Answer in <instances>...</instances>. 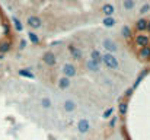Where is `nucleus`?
<instances>
[{
    "mask_svg": "<svg viewBox=\"0 0 150 140\" xmlns=\"http://www.w3.org/2000/svg\"><path fill=\"white\" fill-rule=\"evenodd\" d=\"M91 60H92V61H95V63H96V64H102V54H100L99 51H98V50H93V51H92V54H91Z\"/></svg>",
    "mask_w": 150,
    "mask_h": 140,
    "instance_id": "nucleus-12",
    "label": "nucleus"
},
{
    "mask_svg": "<svg viewBox=\"0 0 150 140\" xmlns=\"http://www.w3.org/2000/svg\"><path fill=\"white\" fill-rule=\"evenodd\" d=\"M40 104H41V107H42V108H45V109L51 108V105H52V102H51L50 98H42V99L40 101Z\"/></svg>",
    "mask_w": 150,
    "mask_h": 140,
    "instance_id": "nucleus-21",
    "label": "nucleus"
},
{
    "mask_svg": "<svg viewBox=\"0 0 150 140\" xmlns=\"http://www.w3.org/2000/svg\"><path fill=\"white\" fill-rule=\"evenodd\" d=\"M26 23H28L29 28H32V29H38V28L42 26V21H41V18H38V16H29L28 21H26Z\"/></svg>",
    "mask_w": 150,
    "mask_h": 140,
    "instance_id": "nucleus-5",
    "label": "nucleus"
},
{
    "mask_svg": "<svg viewBox=\"0 0 150 140\" xmlns=\"http://www.w3.org/2000/svg\"><path fill=\"white\" fill-rule=\"evenodd\" d=\"M147 31H150V21L147 22Z\"/></svg>",
    "mask_w": 150,
    "mask_h": 140,
    "instance_id": "nucleus-30",
    "label": "nucleus"
},
{
    "mask_svg": "<svg viewBox=\"0 0 150 140\" xmlns=\"http://www.w3.org/2000/svg\"><path fill=\"white\" fill-rule=\"evenodd\" d=\"M28 38H29V41H31L32 44H38V43H40V38H38V35H37L35 32H29V34H28Z\"/></svg>",
    "mask_w": 150,
    "mask_h": 140,
    "instance_id": "nucleus-22",
    "label": "nucleus"
},
{
    "mask_svg": "<svg viewBox=\"0 0 150 140\" xmlns=\"http://www.w3.org/2000/svg\"><path fill=\"white\" fill-rule=\"evenodd\" d=\"M61 72H63L64 77H69V79H70V77H74V76L77 75V70H76L74 64H71V63H66V64H63Z\"/></svg>",
    "mask_w": 150,
    "mask_h": 140,
    "instance_id": "nucleus-2",
    "label": "nucleus"
},
{
    "mask_svg": "<svg viewBox=\"0 0 150 140\" xmlns=\"http://www.w3.org/2000/svg\"><path fill=\"white\" fill-rule=\"evenodd\" d=\"M136 29L137 31H146L147 29V21L146 19H139L137 22H136Z\"/></svg>",
    "mask_w": 150,
    "mask_h": 140,
    "instance_id": "nucleus-15",
    "label": "nucleus"
},
{
    "mask_svg": "<svg viewBox=\"0 0 150 140\" xmlns=\"http://www.w3.org/2000/svg\"><path fill=\"white\" fill-rule=\"evenodd\" d=\"M102 63H105V66L108 69H111V70H118V67H120L118 58L114 54H109V53H106V54L102 55Z\"/></svg>",
    "mask_w": 150,
    "mask_h": 140,
    "instance_id": "nucleus-1",
    "label": "nucleus"
},
{
    "mask_svg": "<svg viewBox=\"0 0 150 140\" xmlns=\"http://www.w3.org/2000/svg\"><path fill=\"white\" fill-rule=\"evenodd\" d=\"M12 22H13V25H15L16 31H19V32H22V31H23V25H22V22H21L16 16H12Z\"/></svg>",
    "mask_w": 150,
    "mask_h": 140,
    "instance_id": "nucleus-19",
    "label": "nucleus"
},
{
    "mask_svg": "<svg viewBox=\"0 0 150 140\" xmlns=\"http://www.w3.org/2000/svg\"><path fill=\"white\" fill-rule=\"evenodd\" d=\"M69 51L71 53V55L76 58V60H79V58H82V50H79L77 47H74V45H69Z\"/></svg>",
    "mask_w": 150,
    "mask_h": 140,
    "instance_id": "nucleus-11",
    "label": "nucleus"
},
{
    "mask_svg": "<svg viewBox=\"0 0 150 140\" xmlns=\"http://www.w3.org/2000/svg\"><path fill=\"white\" fill-rule=\"evenodd\" d=\"M114 114V107H109L105 112H103V115H102V118H109L111 115Z\"/></svg>",
    "mask_w": 150,
    "mask_h": 140,
    "instance_id": "nucleus-24",
    "label": "nucleus"
},
{
    "mask_svg": "<svg viewBox=\"0 0 150 140\" xmlns=\"http://www.w3.org/2000/svg\"><path fill=\"white\" fill-rule=\"evenodd\" d=\"M76 108H77V104H76L73 99H66V101L63 102V109H64L66 112H73Z\"/></svg>",
    "mask_w": 150,
    "mask_h": 140,
    "instance_id": "nucleus-7",
    "label": "nucleus"
},
{
    "mask_svg": "<svg viewBox=\"0 0 150 140\" xmlns=\"http://www.w3.org/2000/svg\"><path fill=\"white\" fill-rule=\"evenodd\" d=\"M149 10H150V4H149V3H146V4H143V6H142L140 13H142V15H144V13H147Z\"/></svg>",
    "mask_w": 150,
    "mask_h": 140,
    "instance_id": "nucleus-25",
    "label": "nucleus"
},
{
    "mask_svg": "<svg viewBox=\"0 0 150 140\" xmlns=\"http://www.w3.org/2000/svg\"><path fill=\"white\" fill-rule=\"evenodd\" d=\"M10 48H12V44H10L9 41L1 43V44H0V54H6V53H9Z\"/></svg>",
    "mask_w": 150,
    "mask_h": 140,
    "instance_id": "nucleus-18",
    "label": "nucleus"
},
{
    "mask_svg": "<svg viewBox=\"0 0 150 140\" xmlns=\"http://www.w3.org/2000/svg\"><path fill=\"white\" fill-rule=\"evenodd\" d=\"M121 32H122V35H124L125 38H130V37H131V29H130L127 25H124V26L121 28Z\"/></svg>",
    "mask_w": 150,
    "mask_h": 140,
    "instance_id": "nucleus-23",
    "label": "nucleus"
},
{
    "mask_svg": "<svg viewBox=\"0 0 150 140\" xmlns=\"http://www.w3.org/2000/svg\"><path fill=\"white\" fill-rule=\"evenodd\" d=\"M136 45H139V47L149 45V37L147 35H137L136 37Z\"/></svg>",
    "mask_w": 150,
    "mask_h": 140,
    "instance_id": "nucleus-9",
    "label": "nucleus"
},
{
    "mask_svg": "<svg viewBox=\"0 0 150 140\" xmlns=\"http://www.w3.org/2000/svg\"><path fill=\"white\" fill-rule=\"evenodd\" d=\"M115 123H117V117H114V118L109 121V126H111V127H114V126H115Z\"/></svg>",
    "mask_w": 150,
    "mask_h": 140,
    "instance_id": "nucleus-28",
    "label": "nucleus"
},
{
    "mask_svg": "<svg viewBox=\"0 0 150 140\" xmlns=\"http://www.w3.org/2000/svg\"><path fill=\"white\" fill-rule=\"evenodd\" d=\"M89 130H91V123L86 118L79 120V123H77V131L80 134H86V133H89Z\"/></svg>",
    "mask_w": 150,
    "mask_h": 140,
    "instance_id": "nucleus-4",
    "label": "nucleus"
},
{
    "mask_svg": "<svg viewBox=\"0 0 150 140\" xmlns=\"http://www.w3.org/2000/svg\"><path fill=\"white\" fill-rule=\"evenodd\" d=\"M70 79L69 77H61L60 80H58V88L60 89H63V91H66L67 88H70Z\"/></svg>",
    "mask_w": 150,
    "mask_h": 140,
    "instance_id": "nucleus-14",
    "label": "nucleus"
},
{
    "mask_svg": "<svg viewBox=\"0 0 150 140\" xmlns=\"http://www.w3.org/2000/svg\"><path fill=\"white\" fill-rule=\"evenodd\" d=\"M127 108H128V107H127V102H122V104L120 105V112H121V114H125V112H127Z\"/></svg>",
    "mask_w": 150,
    "mask_h": 140,
    "instance_id": "nucleus-26",
    "label": "nucleus"
},
{
    "mask_svg": "<svg viewBox=\"0 0 150 140\" xmlns=\"http://www.w3.org/2000/svg\"><path fill=\"white\" fill-rule=\"evenodd\" d=\"M122 6L125 10H133L136 6V1L134 0H122Z\"/></svg>",
    "mask_w": 150,
    "mask_h": 140,
    "instance_id": "nucleus-20",
    "label": "nucleus"
},
{
    "mask_svg": "<svg viewBox=\"0 0 150 140\" xmlns=\"http://www.w3.org/2000/svg\"><path fill=\"white\" fill-rule=\"evenodd\" d=\"M42 61L47 64V66H54L55 63H57V58H55V55H54V53H45L44 55H42Z\"/></svg>",
    "mask_w": 150,
    "mask_h": 140,
    "instance_id": "nucleus-8",
    "label": "nucleus"
},
{
    "mask_svg": "<svg viewBox=\"0 0 150 140\" xmlns=\"http://www.w3.org/2000/svg\"><path fill=\"white\" fill-rule=\"evenodd\" d=\"M25 47H26V41H25V40H22V41H21V44H19V50H23Z\"/></svg>",
    "mask_w": 150,
    "mask_h": 140,
    "instance_id": "nucleus-27",
    "label": "nucleus"
},
{
    "mask_svg": "<svg viewBox=\"0 0 150 140\" xmlns=\"http://www.w3.org/2000/svg\"><path fill=\"white\" fill-rule=\"evenodd\" d=\"M100 10H102V13L105 15V18H111V16L115 13V6H114L112 3H105Z\"/></svg>",
    "mask_w": 150,
    "mask_h": 140,
    "instance_id": "nucleus-6",
    "label": "nucleus"
},
{
    "mask_svg": "<svg viewBox=\"0 0 150 140\" xmlns=\"http://www.w3.org/2000/svg\"><path fill=\"white\" fill-rule=\"evenodd\" d=\"M102 47L109 53V54H114V53H117L118 51V44L114 41V40H111V38H106V40H103V43H102Z\"/></svg>",
    "mask_w": 150,
    "mask_h": 140,
    "instance_id": "nucleus-3",
    "label": "nucleus"
},
{
    "mask_svg": "<svg viewBox=\"0 0 150 140\" xmlns=\"http://www.w3.org/2000/svg\"><path fill=\"white\" fill-rule=\"evenodd\" d=\"M131 92H133V89H128V91H127V93H125V95H127V96H130V95H131Z\"/></svg>",
    "mask_w": 150,
    "mask_h": 140,
    "instance_id": "nucleus-29",
    "label": "nucleus"
},
{
    "mask_svg": "<svg viewBox=\"0 0 150 140\" xmlns=\"http://www.w3.org/2000/svg\"><path fill=\"white\" fill-rule=\"evenodd\" d=\"M140 58L142 60H147V58H150V47L146 45V47H142V50H140Z\"/></svg>",
    "mask_w": 150,
    "mask_h": 140,
    "instance_id": "nucleus-17",
    "label": "nucleus"
},
{
    "mask_svg": "<svg viewBox=\"0 0 150 140\" xmlns=\"http://www.w3.org/2000/svg\"><path fill=\"white\" fill-rule=\"evenodd\" d=\"M86 69L89 70V72H92V73H96V72H99V69H100V66L99 64H96L95 61H92L91 58L86 61Z\"/></svg>",
    "mask_w": 150,
    "mask_h": 140,
    "instance_id": "nucleus-10",
    "label": "nucleus"
},
{
    "mask_svg": "<svg viewBox=\"0 0 150 140\" xmlns=\"http://www.w3.org/2000/svg\"><path fill=\"white\" fill-rule=\"evenodd\" d=\"M115 23H117V21L114 19V16H111V18H103V19H102V25H103L105 28H114Z\"/></svg>",
    "mask_w": 150,
    "mask_h": 140,
    "instance_id": "nucleus-13",
    "label": "nucleus"
},
{
    "mask_svg": "<svg viewBox=\"0 0 150 140\" xmlns=\"http://www.w3.org/2000/svg\"><path fill=\"white\" fill-rule=\"evenodd\" d=\"M18 73H19V76H22V77H28V79H34V77H35V75L31 72V69H21Z\"/></svg>",
    "mask_w": 150,
    "mask_h": 140,
    "instance_id": "nucleus-16",
    "label": "nucleus"
}]
</instances>
